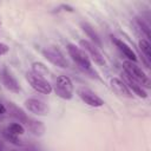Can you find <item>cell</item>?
<instances>
[{
    "instance_id": "cell-23",
    "label": "cell",
    "mask_w": 151,
    "mask_h": 151,
    "mask_svg": "<svg viewBox=\"0 0 151 151\" xmlns=\"http://www.w3.org/2000/svg\"><path fill=\"white\" fill-rule=\"evenodd\" d=\"M1 150H2V144L0 143V151H1Z\"/></svg>"
},
{
    "instance_id": "cell-19",
    "label": "cell",
    "mask_w": 151,
    "mask_h": 151,
    "mask_svg": "<svg viewBox=\"0 0 151 151\" xmlns=\"http://www.w3.org/2000/svg\"><path fill=\"white\" fill-rule=\"evenodd\" d=\"M32 72H34V73H37V74L44 77L46 73H48V70H47V67H46L42 63L35 61V63L32 64Z\"/></svg>"
},
{
    "instance_id": "cell-12",
    "label": "cell",
    "mask_w": 151,
    "mask_h": 151,
    "mask_svg": "<svg viewBox=\"0 0 151 151\" xmlns=\"http://www.w3.org/2000/svg\"><path fill=\"white\" fill-rule=\"evenodd\" d=\"M123 78H124V83H125V85L129 87V90L130 91H132L134 94H137L138 97H140V98H146L147 97V93H146V91L138 84V83H136L133 79H131L127 74H125V73H123Z\"/></svg>"
},
{
    "instance_id": "cell-15",
    "label": "cell",
    "mask_w": 151,
    "mask_h": 151,
    "mask_svg": "<svg viewBox=\"0 0 151 151\" xmlns=\"http://www.w3.org/2000/svg\"><path fill=\"white\" fill-rule=\"evenodd\" d=\"M81 28H83V31L87 34V37L88 38H91V40L93 41L92 44L93 45H98V46H101V41H100V38H99V35H98V33L94 31V28L88 24V22H81Z\"/></svg>"
},
{
    "instance_id": "cell-11",
    "label": "cell",
    "mask_w": 151,
    "mask_h": 151,
    "mask_svg": "<svg viewBox=\"0 0 151 151\" xmlns=\"http://www.w3.org/2000/svg\"><path fill=\"white\" fill-rule=\"evenodd\" d=\"M111 87L112 90L118 94V96H122V97H125V98H132V92L129 90V87L125 85V83L119 79V78H112L111 79Z\"/></svg>"
},
{
    "instance_id": "cell-6",
    "label": "cell",
    "mask_w": 151,
    "mask_h": 151,
    "mask_svg": "<svg viewBox=\"0 0 151 151\" xmlns=\"http://www.w3.org/2000/svg\"><path fill=\"white\" fill-rule=\"evenodd\" d=\"M79 44H80V46L83 47V50L87 53V55H90L91 59H92L97 65H99V66H106L105 58H104V55L101 54V52L97 48L96 45H93L91 41L85 40V39L80 40Z\"/></svg>"
},
{
    "instance_id": "cell-8",
    "label": "cell",
    "mask_w": 151,
    "mask_h": 151,
    "mask_svg": "<svg viewBox=\"0 0 151 151\" xmlns=\"http://www.w3.org/2000/svg\"><path fill=\"white\" fill-rule=\"evenodd\" d=\"M0 78H1V81L4 84V86L9 90L11 92H14V93H19L21 91V87L18 83V80L15 79V77L11 73V71L8 68H2L1 70V73H0Z\"/></svg>"
},
{
    "instance_id": "cell-2",
    "label": "cell",
    "mask_w": 151,
    "mask_h": 151,
    "mask_svg": "<svg viewBox=\"0 0 151 151\" xmlns=\"http://www.w3.org/2000/svg\"><path fill=\"white\" fill-rule=\"evenodd\" d=\"M124 73L127 74L131 79H133L136 83H138L143 88H150V79L146 76V73L136 64L130 60H125L123 63Z\"/></svg>"
},
{
    "instance_id": "cell-14",
    "label": "cell",
    "mask_w": 151,
    "mask_h": 151,
    "mask_svg": "<svg viewBox=\"0 0 151 151\" xmlns=\"http://www.w3.org/2000/svg\"><path fill=\"white\" fill-rule=\"evenodd\" d=\"M26 126L35 136H42L44 132H45V125L42 124V122H39V120L33 119L31 117H28V120L26 123Z\"/></svg>"
},
{
    "instance_id": "cell-17",
    "label": "cell",
    "mask_w": 151,
    "mask_h": 151,
    "mask_svg": "<svg viewBox=\"0 0 151 151\" xmlns=\"http://www.w3.org/2000/svg\"><path fill=\"white\" fill-rule=\"evenodd\" d=\"M134 21H136V25L140 28V31L144 32V34H145V37H146L145 39H146V40H150V39H151V38H150L151 35H150V25H149V22L145 21L143 17H142V18H140V17H137Z\"/></svg>"
},
{
    "instance_id": "cell-16",
    "label": "cell",
    "mask_w": 151,
    "mask_h": 151,
    "mask_svg": "<svg viewBox=\"0 0 151 151\" xmlns=\"http://www.w3.org/2000/svg\"><path fill=\"white\" fill-rule=\"evenodd\" d=\"M139 50H140L142 53L144 54L145 60L150 64V60H151V46H150L149 40L142 38V39L139 40Z\"/></svg>"
},
{
    "instance_id": "cell-21",
    "label": "cell",
    "mask_w": 151,
    "mask_h": 151,
    "mask_svg": "<svg viewBox=\"0 0 151 151\" xmlns=\"http://www.w3.org/2000/svg\"><path fill=\"white\" fill-rule=\"evenodd\" d=\"M8 46L6 45V44H4V42H0V55H4V54H6L7 52H8Z\"/></svg>"
},
{
    "instance_id": "cell-1",
    "label": "cell",
    "mask_w": 151,
    "mask_h": 151,
    "mask_svg": "<svg viewBox=\"0 0 151 151\" xmlns=\"http://www.w3.org/2000/svg\"><path fill=\"white\" fill-rule=\"evenodd\" d=\"M66 47H67L68 55L78 65V67L80 70H83L84 72H92L91 59L83 48H80V47H78L73 44H67Z\"/></svg>"
},
{
    "instance_id": "cell-22",
    "label": "cell",
    "mask_w": 151,
    "mask_h": 151,
    "mask_svg": "<svg viewBox=\"0 0 151 151\" xmlns=\"http://www.w3.org/2000/svg\"><path fill=\"white\" fill-rule=\"evenodd\" d=\"M6 111H7V109L4 106V104H1V103H0V114L6 113Z\"/></svg>"
},
{
    "instance_id": "cell-4",
    "label": "cell",
    "mask_w": 151,
    "mask_h": 151,
    "mask_svg": "<svg viewBox=\"0 0 151 151\" xmlns=\"http://www.w3.org/2000/svg\"><path fill=\"white\" fill-rule=\"evenodd\" d=\"M26 79L29 83V85L38 92L42 94H50L52 92V85L48 83V80L45 77H41L34 72H27Z\"/></svg>"
},
{
    "instance_id": "cell-9",
    "label": "cell",
    "mask_w": 151,
    "mask_h": 151,
    "mask_svg": "<svg viewBox=\"0 0 151 151\" xmlns=\"http://www.w3.org/2000/svg\"><path fill=\"white\" fill-rule=\"evenodd\" d=\"M25 106L29 112L38 116H47L48 113L47 105L41 99H38V98H28L25 101Z\"/></svg>"
},
{
    "instance_id": "cell-18",
    "label": "cell",
    "mask_w": 151,
    "mask_h": 151,
    "mask_svg": "<svg viewBox=\"0 0 151 151\" xmlns=\"http://www.w3.org/2000/svg\"><path fill=\"white\" fill-rule=\"evenodd\" d=\"M2 136H4V138H5L6 140H8L9 143H12V144H14V145H22V142L20 140L19 136L15 134V133H13V132H11L8 129H5V130L2 131Z\"/></svg>"
},
{
    "instance_id": "cell-3",
    "label": "cell",
    "mask_w": 151,
    "mask_h": 151,
    "mask_svg": "<svg viewBox=\"0 0 151 151\" xmlns=\"http://www.w3.org/2000/svg\"><path fill=\"white\" fill-rule=\"evenodd\" d=\"M54 92L58 97L65 100L72 99L74 93V86L72 80L67 76H59L54 83Z\"/></svg>"
},
{
    "instance_id": "cell-5",
    "label": "cell",
    "mask_w": 151,
    "mask_h": 151,
    "mask_svg": "<svg viewBox=\"0 0 151 151\" xmlns=\"http://www.w3.org/2000/svg\"><path fill=\"white\" fill-rule=\"evenodd\" d=\"M42 55L53 65L59 66L61 68H67L70 66L68 60L65 58V55L63 54V52L54 47V46H50V47H45L42 50Z\"/></svg>"
},
{
    "instance_id": "cell-7",
    "label": "cell",
    "mask_w": 151,
    "mask_h": 151,
    "mask_svg": "<svg viewBox=\"0 0 151 151\" xmlns=\"http://www.w3.org/2000/svg\"><path fill=\"white\" fill-rule=\"evenodd\" d=\"M79 98L85 103L87 104L88 106H92V107H101L105 103L104 100L97 96L93 91H91L90 88H86V87H79L78 91H77Z\"/></svg>"
},
{
    "instance_id": "cell-20",
    "label": "cell",
    "mask_w": 151,
    "mask_h": 151,
    "mask_svg": "<svg viewBox=\"0 0 151 151\" xmlns=\"http://www.w3.org/2000/svg\"><path fill=\"white\" fill-rule=\"evenodd\" d=\"M7 129H8L11 132H13V133H15V134H18V136L24 134V132H25V127H24L20 123H13V124H11Z\"/></svg>"
},
{
    "instance_id": "cell-10",
    "label": "cell",
    "mask_w": 151,
    "mask_h": 151,
    "mask_svg": "<svg viewBox=\"0 0 151 151\" xmlns=\"http://www.w3.org/2000/svg\"><path fill=\"white\" fill-rule=\"evenodd\" d=\"M112 42H113V44L117 46V48L127 58V60H130V61H132V63H136V61H137V55H136V53L132 51V48H131L126 42H124L123 40L116 38V37H112Z\"/></svg>"
},
{
    "instance_id": "cell-13",
    "label": "cell",
    "mask_w": 151,
    "mask_h": 151,
    "mask_svg": "<svg viewBox=\"0 0 151 151\" xmlns=\"http://www.w3.org/2000/svg\"><path fill=\"white\" fill-rule=\"evenodd\" d=\"M8 111H9V114L13 118H15L19 123H22V124L26 125V123L28 120V116L25 113V111L22 109H20L19 106L14 105L13 103H9L8 104Z\"/></svg>"
}]
</instances>
